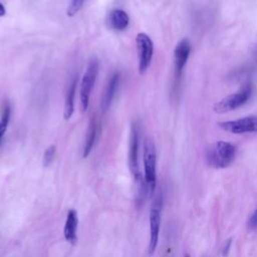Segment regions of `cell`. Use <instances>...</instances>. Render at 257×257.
I'll return each mask as SVG.
<instances>
[{"label": "cell", "mask_w": 257, "mask_h": 257, "mask_svg": "<svg viewBox=\"0 0 257 257\" xmlns=\"http://www.w3.org/2000/svg\"><path fill=\"white\" fill-rule=\"evenodd\" d=\"M84 1L85 0H71L67 8V16L72 17L73 15H75L83 6Z\"/></svg>", "instance_id": "cell-16"}, {"label": "cell", "mask_w": 257, "mask_h": 257, "mask_svg": "<svg viewBox=\"0 0 257 257\" xmlns=\"http://www.w3.org/2000/svg\"><path fill=\"white\" fill-rule=\"evenodd\" d=\"M119 78H120L119 72H117V71L113 72L110 75V77L103 89V93H102L101 100H100V107L103 112L109 108V106L112 102V99L115 95V92H116L118 84H119Z\"/></svg>", "instance_id": "cell-10"}, {"label": "cell", "mask_w": 257, "mask_h": 257, "mask_svg": "<svg viewBox=\"0 0 257 257\" xmlns=\"http://www.w3.org/2000/svg\"><path fill=\"white\" fill-rule=\"evenodd\" d=\"M252 95V87L250 84L244 86L239 91L229 94L215 103L213 109L217 113H225L237 109L246 103Z\"/></svg>", "instance_id": "cell-4"}, {"label": "cell", "mask_w": 257, "mask_h": 257, "mask_svg": "<svg viewBox=\"0 0 257 257\" xmlns=\"http://www.w3.org/2000/svg\"><path fill=\"white\" fill-rule=\"evenodd\" d=\"M218 124L222 130L235 135L257 133V115L245 116L234 120H226L219 122Z\"/></svg>", "instance_id": "cell-8"}, {"label": "cell", "mask_w": 257, "mask_h": 257, "mask_svg": "<svg viewBox=\"0 0 257 257\" xmlns=\"http://www.w3.org/2000/svg\"><path fill=\"white\" fill-rule=\"evenodd\" d=\"M5 13H6V9H5V7L0 3V17L4 16Z\"/></svg>", "instance_id": "cell-20"}, {"label": "cell", "mask_w": 257, "mask_h": 257, "mask_svg": "<svg viewBox=\"0 0 257 257\" xmlns=\"http://www.w3.org/2000/svg\"><path fill=\"white\" fill-rule=\"evenodd\" d=\"M0 142H1V140H0Z\"/></svg>", "instance_id": "cell-22"}, {"label": "cell", "mask_w": 257, "mask_h": 257, "mask_svg": "<svg viewBox=\"0 0 257 257\" xmlns=\"http://www.w3.org/2000/svg\"><path fill=\"white\" fill-rule=\"evenodd\" d=\"M76 84H77V78L74 77L68 86L66 96H65L64 111H63V115H64L65 119H69L74 110V98H75V92H76Z\"/></svg>", "instance_id": "cell-14"}, {"label": "cell", "mask_w": 257, "mask_h": 257, "mask_svg": "<svg viewBox=\"0 0 257 257\" xmlns=\"http://www.w3.org/2000/svg\"><path fill=\"white\" fill-rule=\"evenodd\" d=\"M130 23L127 13L122 9H114L109 15V24L115 30H124Z\"/></svg>", "instance_id": "cell-13"}, {"label": "cell", "mask_w": 257, "mask_h": 257, "mask_svg": "<svg viewBox=\"0 0 257 257\" xmlns=\"http://www.w3.org/2000/svg\"><path fill=\"white\" fill-rule=\"evenodd\" d=\"M55 146L54 145H50L44 152V155H43V166L44 167H48L51 162L53 161V158H54V155H55Z\"/></svg>", "instance_id": "cell-17"}, {"label": "cell", "mask_w": 257, "mask_h": 257, "mask_svg": "<svg viewBox=\"0 0 257 257\" xmlns=\"http://www.w3.org/2000/svg\"><path fill=\"white\" fill-rule=\"evenodd\" d=\"M11 117V105L8 99H3L0 106V140L3 138Z\"/></svg>", "instance_id": "cell-15"}, {"label": "cell", "mask_w": 257, "mask_h": 257, "mask_svg": "<svg viewBox=\"0 0 257 257\" xmlns=\"http://www.w3.org/2000/svg\"><path fill=\"white\" fill-rule=\"evenodd\" d=\"M231 245H232V238H229L225 241L223 247H222V256L223 257H227L228 254H229V251H230V248H231Z\"/></svg>", "instance_id": "cell-19"}, {"label": "cell", "mask_w": 257, "mask_h": 257, "mask_svg": "<svg viewBox=\"0 0 257 257\" xmlns=\"http://www.w3.org/2000/svg\"><path fill=\"white\" fill-rule=\"evenodd\" d=\"M98 69H99V63H98L97 59H95V58L90 59L88 65H87V68L81 78V81H80L79 96H80V104H81L82 111H85L88 107L90 93L93 88L95 79L97 77Z\"/></svg>", "instance_id": "cell-3"}, {"label": "cell", "mask_w": 257, "mask_h": 257, "mask_svg": "<svg viewBox=\"0 0 257 257\" xmlns=\"http://www.w3.org/2000/svg\"><path fill=\"white\" fill-rule=\"evenodd\" d=\"M139 145H140L139 126L136 122H133L131 127V137H130L128 164H130L131 172L138 183L145 180L141 175L140 167H139Z\"/></svg>", "instance_id": "cell-7"}, {"label": "cell", "mask_w": 257, "mask_h": 257, "mask_svg": "<svg viewBox=\"0 0 257 257\" xmlns=\"http://www.w3.org/2000/svg\"><path fill=\"white\" fill-rule=\"evenodd\" d=\"M77 224H78V219H77V213L75 210L71 209L68 211L65 224H64V238L67 242L71 243L74 245L77 241V236H76V231H77Z\"/></svg>", "instance_id": "cell-12"}, {"label": "cell", "mask_w": 257, "mask_h": 257, "mask_svg": "<svg viewBox=\"0 0 257 257\" xmlns=\"http://www.w3.org/2000/svg\"><path fill=\"white\" fill-rule=\"evenodd\" d=\"M248 227L251 230H257V207L248 219Z\"/></svg>", "instance_id": "cell-18"}, {"label": "cell", "mask_w": 257, "mask_h": 257, "mask_svg": "<svg viewBox=\"0 0 257 257\" xmlns=\"http://www.w3.org/2000/svg\"><path fill=\"white\" fill-rule=\"evenodd\" d=\"M236 157V148L228 142L219 141L212 144L206 152V161L214 169H226L232 165Z\"/></svg>", "instance_id": "cell-1"}, {"label": "cell", "mask_w": 257, "mask_h": 257, "mask_svg": "<svg viewBox=\"0 0 257 257\" xmlns=\"http://www.w3.org/2000/svg\"><path fill=\"white\" fill-rule=\"evenodd\" d=\"M136 43L139 58V72L143 74L151 65L154 54V43L151 37L144 32L137 34Z\"/></svg>", "instance_id": "cell-5"}, {"label": "cell", "mask_w": 257, "mask_h": 257, "mask_svg": "<svg viewBox=\"0 0 257 257\" xmlns=\"http://www.w3.org/2000/svg\"><path fill=\"white\" fill-rule=\"evenodd\" d=\"M192 50L191 42L188 38H183L175 47L174 50V64L177 75H181Z\"/></svg>", "instance_id": "cell-9"}, {"label": "cell", "mask_w": 257, "mask_h": 257, "mask_svg": "<svg viewBox=\"0 0 257 257\" xmlns=\"http://www.w3.org/2000/svg\"><path fill=\"white\" fill-rule=\"evenodd\" d=\"M144 160V171H145V182L147 185L148 193L151 195L155 192L157 183V153L153 140L151 138H146L144 142L143 151Z\"/></svg>", "instance_id": "cell-2"}, {"label": "cell", "mask_w": 257, "mask_h": 257, "mask_svg": "<svg viewBox=\"0 0 257 257\" xmlns=\"http://www.w3.org/2000/svg\"><path fill=\"white\" fill-rule=\"evenodd\" d=\"M162 215V197L158 196L154 201L150 211V242H149V255H153L157 249Z\"/></svg>", "instance_id": "cell-6"}, {"label": "cell", "mask_w": 257, "mask_h": 257, "mask_svg": "<svg viewBox=\"0 0 257 257\" xmlns=\"http://www.w3.org/2000/svg\"><path fill=\"white\" fill-rule=\"evenodd\" d=\"M100 132L99 128V123L96 120V117L93 116L90 118L89 124H88V128H87V133H86V139H85V143L83 146V152H82V158H87L88 155L90 154V152L92 151L97 138H98V134Z\"/></svg>", "instance_id": "cell-11"}, {"label": "cell", "mask_w": 257, "mask_h": 257, "mask_svg": "<svg viewBox=\"0 0 257 257\" xmlns=\"http://www.w3.org/2000/svg\"><path fill=\"white\" fill-rule=\"evenodd\" d=\"M184 257H191V256H190L189 254H185V255H184Z\"/></svg>", "instance_id": "cell-21"}]
</instances>
